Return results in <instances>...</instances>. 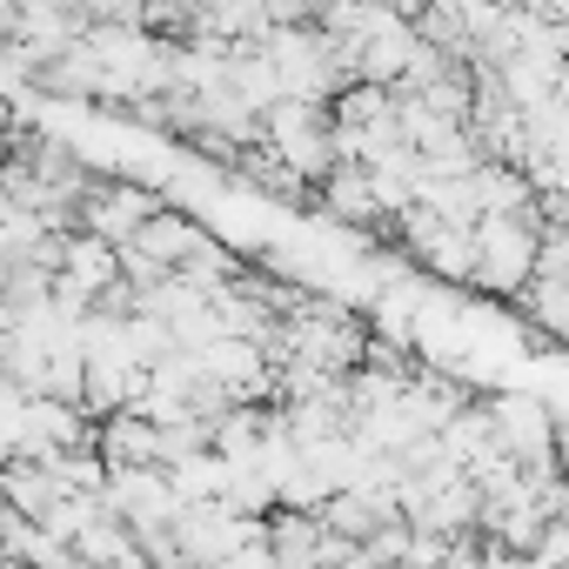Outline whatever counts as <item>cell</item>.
<instances>
[{
	"instance_id": "cell-1",
	"label": "cell",
	"mask_w": 569,
	"mask_h": 569,
	"mask_svg": "<svg viewBox=\"0 0 569 569\" xmlns=\"http://www.w3.org/2000/svg\"><path fill=\"white\" fill-rule=\"evenodd\" d=\"M369 108H376V134H382V141H396V134H402V114H396V108H389L382 94H376ZM342 128H349V134H356V128H369V114H362V101H356V108H342Z\"/></svg>"
}]
</instances>
